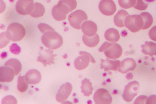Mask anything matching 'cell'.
Returning a JSON list of instances; mask_svg holds the SVG:
<instances>
[{"mask_svg": "<svg viewBox=\"0 0 156 104\" xmlns=\"http://www.w3.org/2000/svg\"><path fill=\"white\" fill-rule=\"evenodd\" d=\"M82 31L84 34L87 37H92L96 34L98 30L97 24L90 20L84 21L81 24Z\"/></svg>", "mask_w": 156, "mask_h": 104, "instance_id": "cell-15", "label": "cell"}, {"mask_svg": "<svg viewBox=\"0 0 156 104\" xmlns=\"http://www.w3.org/2000/svg\"><path fill=\"white\" fill-rule=\"evenodd\" d=\"M142 52L145 55L151 56H156V43L152 41H146L144 44L141 45Z\"/></svg>", "mask_w": 156, "mask_h": 104, "instance_id": "cell-20", "label": "cell"}, {"mask_svg": "<svg viewBox=\"0 0 156 104\" xmlns=\"http://www.w3.org/2000/svg\"><path fill=\"white\" fill-rule=\"evenodd\" d=\"M105 56L111 59H116L119 58L122 54L121 46L117 43H112L104 51Z\"/></svg>", "mask_w": 156, "mask_h": 104, "instance_id": "cell-12", "label": "cell"}, {"mask_svg": "<svg viewBox=\"0 0 156 104\" xmlns=\"http://www.w3.org/2000/svg\"><path fill=\"white\" fill-rule=\"evenodd\" d=\"M82 40L84 44L90 47L96 46L100 41L99 36L97 34L92 37H87L85 35L83 36Z\"/></svg>", "mask_w": 156, "mask_h": 104, "instance_id": "cell-24", "label": "cell"}, {"mask_svg": "<svg viewBox=\"0 0 156 104\" xmlns=\"http://www.w3.org/2000/svg\"><path fill=\"white\" fill-rule=\"evenodd\" d=\"M10 51L12 54L18 55L21 51L20 47L16 43H13L9 48Z\"/></svg>", "mask_w": 156, "mask_h": 104, "instance_id": "cell-33", "label": "cell"}, {"mask_svg": "<svg viewBox=\"0 0 156 104\" xmlns=\"http://www.w3.org/2000/svg\"><path fill=\"white\" fill-rule=\"evenodd\" d=\"M81 92L84 96H89L92 93L93 88L92 83L89 79L86 78L83 80L81 82Z\"/></svg>", "mask_w": 156, "mask_h": 104, "instance_id": "cell-23", "label": "cell"}, {"mask_svg": "<svg viewBox=\"0 0 156 104\" xmlns=\"http://www.w3.org/2000/svg\"><path fill=\"white\" fill-rule=\"evenodd\" d=\"M136 66L135 60L132 58L124 59L121 62L118 70L122 74H125L130 71L134 70Z\"/></svg>", "mask_w": 156, "mask_h": 104, "instance_id": "cell-16", "label": "cell"}, {"mask_svg": "<svg viewBox=\"0 0 156 104\" xmlns=\"http://www.w3.org/2000/svg\"><path fill=\"white\" fill-rule=\"evenodd\" d=\"M2 104H17V101L13 96L9 95L3 98L2 101Z\"/></svg>", "mask_w": 156, "mask_h": 104, "instance_id": "cell-31", "label": "cell"}, {"mask_svg": "<svg viewBox=\"0 0 156 104\" xmlns=\"http://www.w3.org/2000/svg\"><path fill=\"white\" fill-rule=\"evenodd\" d=\"M148 35L152 40L156 41V26H154L150 29Z\"/></svg>", "mask_w": 156, "mask_h": 104, "instance_id": "cell-34", "label": "cell"}, {"mask_svg": "<svg viewBox=\"0 0 156 104\" xmlns=\"http://www.w3.org/2000/svg\"><path fill=\"white\" fill-rule=\"evenodd\" d=\"M87 16L83 10H77L71 13L68 16V20L70 25L73 28L80 29L83 21L87 20Z\"/></svg>", "mask_w": 156, "mask_h": 104, "instance_id": "cell-5", "label": "cell"}, {"mask_svg": "<svg viewBox=\"0 0 156 104\" xmlns=\"http://www.w3.org/2000/svg\"><path fill=\"white\" fill-rule=\"evenodd\" d=\"M34 6L33 0H18L16 5V12L22 15L30 14Z\"/></svg>", "mask_w": 156, "mask_h": 104, "instance_id": "cell-9", "label": "cell"}, {"mask_svg": "<svg viewBox=\"0 0 156 104\" xmlns=\"http://www.w3.org/2000/svg\"><path fill=\"white\" fill-rule=\"evenodd\" d=\"M7 56V54L5 53V52L2 53L1 55V57L2 58H4Z\"/></svg>", "mask_w": 156, "mask_h": 104, "instance_id": "cell-39", "label": "cell"}, {"mask_svg": "<svg viewBox=\"0 0 156 104\" xmlns=\"http://www.w3.org/2000/svg\"><path fill=\"white\" fill-rule=\"evenodd\" d=\"M53 51L50 49H44L41 47L39 51V56L37 57V61L41 63L45 67L47 65H50L54 64V57L57 55L53 54Z\"/></svg>", "mask_w": 156, "mask_h": 104, "instance_id": "cell-8", "label": "cell"}, {"mask_svg": "<svg viewBox=\"0 0 156 104\" xmlns=\"http://www.w3.org/2000/svg\"><path fill=\"white\" fill-rule=\"evenodd\" d=\"M72 86L69 82L62 85L56 95V101L61 102L66 100L70 95L72 90Z\"/></svg>", "mask_w": 156, "mask_h": 104, "instance_id": "cell-13", "label": "cell"}, {"mask_svg": "<svg viewBox=\"0 0 156 104\" xmlns=\"http://www.w3.org/2000/svg\"><path fill=\"white\" fill-rule=\"evenodd\" d=\"M146 2H153L155 1V0H145Z\"/></svg>", "mask_w": 156, "mask_h": 104, "instance_id": "cell-40", "label": "cell"}, {"mask_svg": "<svg viewBox=\"0 0 156 104\" xmlns=\"http://www.w3.org/2000/svg\"><path fill=\"white\" fill-rule=\"evenodd\" d=\"M104 36L107 40L112 43L118 41L120 37L118 31L114 28L107 29L105 32Z\"/></svg>", "mask_w": 156, "mask_h": 104, "instance_id": "cell-21", "label": "cell"}, {"mask_svg": "<svg viewBox=\"0 0 156 104\" xmlns=\"http://www.w3.org/2000/svg\"><path fill=\"white\" fill-rule=\"evenodd\" d=\"M79 54L81 56L76 58L74 61V66L77 70H81L86 68L90 62L93 63H95L94 59L90 53L80 51Z\"/></svg>", "mask_w": 156, "mask_h": 104, "instance_id": "cell-7", "label": "cell"}, {"mask_svg": "<svg viewBox=\"0 0 156 104\" xmlns=\"http://www.w3.org/2000/svg\"><path fill=\"white\" fill-rule=\"evenodd\" d=\"M38 27L40 31L43 34L49 30H55L48 24L43 23L39 24Z\"/></svg>", "mask_w": 156, "mask_h": 104, "instance_id": "cell-32", "label": "cell"}, {"mask_svg": "<svg viewBox=\"0 0 156 104\" xmlns=\"http://www.w3.org/2000/svg\"><path fill=\"white\" fill-rule=\"evenodd\" d=\"M129 15L128 13L125 10H119L115 15L114 18V22L116 26L119 27L124 26V20L126 16Z\"/></svg>", "mask_w": 156, "mask_h": 104, "instance_id": "cell-19", "label": "cell"}, {"mask_svg": "<svg viewBox=\"0 0 156 104\" xmlns=\"http://www.w3.org/2000/svg\"><path fill=\"white\" fill-rule=\"evenodd\" d=\"M124 24L126 27L130 31L135 33L142 29L144 22L140 14L129 15L125 18Z\"/></svg>", "mask_w": 156, "mask_h": 104, "instance_id": "cell-3", "label": "cell"}, {"mask_svg": "<svg viewBox=\"0 0 156 104\" xmlns=\"http://www.w3.org/2000/svg\"><path fill=\"white\" fill-rule=\"evenodd\" d=\"M28 84L26 81L25 76H21L20 75L18 78L17 89L21 92H25L27 89Z\"/></svg>", "mask_w": 156, "mask_h": 104, "instance_id": "cell-27", "label": "cell"}, {"mask_svg": "<svg viewBox=\"0 0 156 104\" xmlns=\"http://www.w3.org/2000/svg\"><path fill=\"white\" fill-rule=\"evenodd\" d=\"M136 0H118L120 6L122 8L128 9L133 7Z\"/></svg>", "mask_w": 156, "mask_h": 104, "instance_id": "cell-28", "label": "cell"}, {"mask_svg": "<svg viewBox=\"0 0 156 104\" xmlns=\"http://www.w3.org/2000/svg\"><path fill=\"white\" fill-rule=\"evenodd\" d=\"M72 11L69 6L62 0L59 1L52 9L53 17L56 20L60 21L66 19L67 15Z\"/></svg>", "mask_w": 156, "mask_h": 104, "instance_id": "cell-4", "label": "cell"}, {"mask_svg": "<svg viewBox=\"0 0 156 104\" xmlns=\"http://www.w3.org/2000/svg\"><path fill=\"white\" fill-rule=\"evenodd\" d=\"M93 99L95 104H110L112 102V98L107 90L101 88L95 92Z\"/></svg>", "mask_w": 156, "mask_h": 104, "instance_id": "cell-10", "label": "cell"}, {"mask_svg": "<svg viewBox=\"0 0 156 104\" xmlns=\"http://www.w3.org/2000/svg\"><path fill=\"white\" fill-rule=\"evenodd\" d=\"M15 75L14 71L11 67L5 66L0 67V82H10L13 80Z\"/></svg>", "mask_w": 156, "mask_h": 104, "instance_id": "cell-14", "label": "cell"}, {"mask_svg": "<svg viewBox=\"0 0 156 104\" xmlns=\"http://www.w3.org/2000/svg\"><path fill=\"white\" fill-rule=\"evenodd\" d=\"M111 44V43L107 41H105L99 48V51L101 52H104L109 46Z\"/></svg>", "mask_w": 156, "mask_h": 104, "instance_id": "cell-37", "label": "cell"}, {"mask_svg": "<svg viewBox=\"0 0 156 104\" xmlns=\"http://www.w3.org/2000/svg\"><path fill=\"white\" fill-rule=\"evenodd\" d=\"M145 102L146 104H156V95H152L147 97Z\"/></svg>", "mask_w": 156, "mask_h": 104, "instance_id": "cell-36", "label": "cell"}, {"mask_svg": "<svg viewBox=\"0 0 156 104\" xmlns=\"http://www.w3.org/2000/svg\"><path fill=\"white\" fill-rule=\"evenodd\" d=\"M126 78L129 80L132 79L133 77V75L132 73H128L126 76Z\"/></svg>", "mask_w": 156, "mask_h": 104, "instance_id": "cell-38", "label": "cell"}, {"mask_svg": "<svg viewBox=\"0 0 156 104\" xmlns=\"http://www.w3.org/2000/svg\"><path fill=\"white\" fill-rule=\"evenodd\" d=\"M4 66L12 68L14 71L15 76L20 73L22 68L20 62L18 59L15 58H12L8 60L5 63Z\"/></svg>", "mask_w": 156, "mask_h": 104, "instance_id": "cell-22", "label": "cell"}, {"mask_svg": "<svg viewBox=\"0 0 156 104\" xmlns=\"http://www.w3.org/2000/svg\"><path fill=\"white\" fill-rule=\"evenodd\" d=\"M0 38V48H3L6 46L11 41L6 35L5 32L1 33Z\"/></svg>", "mask_w": 156, "mask_h": 104, "instance_id": "cell-29", "label": "cell"}, {"mask_svg": "<svg viewBox=\"0 0 156 104\" xmlns=\"http://www.w3.org/2000/svg\"><path fill=\"white\" fill-rule=\"evenodd\" d=\"M98 8L102 13L107 16L113 15L116 10V7L112 0H101Z\"/></svg>", "mask_w": 156, "mask_h": 104, "instance_id": "cell-11", "label": "cell"}, {"mask_svg": "<svg viewBox=\"0 0 156 104\" xmlns=\"http://www.w3.org/2000/svg\"><path fill=\"white\" fill-rule=\"evenodd\" d=\"M140 14L142 16L144 22V25L142 29H148L152 25L153 22L152 15L147 12H142Z\"/></svg>", "mask_w": 156, "mask_h": 104, "instance_id": "cell-26", "label": "cell"}, {"mask_svg": "<svg viewBox=\"0 0 156 104\" xmlns=\"http://www.w3.org/2000/svg\"><path fill=\"white\" fill-rule=\"evenodd\" d=\"M43 44L50 49H56L62 45L63 39L62 36L55 30L46 31L41 37Z\"/></svg>", "mask_w": 156, "mask_h": 104, "instance_id": "cell-1", "label": "cell"}, {"mask_svg": "<svg viewBox=\"0 0 156 104\" xmlns=\"http://www.w3.org/2000/svg\"><path fill=\"white\" fill-rule=\"evenodd\" d=\"M148 5L144 2L143 0H136L135 5L133 7L140 10H144L147 7Z\"/></svg>", "mask_w": 156, "mask_h": 104, "instance_id": "cell-30", "label": "cell"}, {"mask_svg": "<svg viewBox=\"0 0 156 104\" xmlns=\"http://www.w3.org/2000/svg\"><path fill=\"white\" fill-rule=\"evenodd\" d=\"M147 98V97L145 95H140L136 99L134 103L135 104H144Z\"/></svg>", "mask_w": 156, "mask_h": 104, "instance_id": "cell-35", "label": "cell"}, {"mask_svg": "<svg viewBox=\"0 0 156 104\" xmlns=\"http://www.w3.org/2000/svg\"><path fill=\"white\" fill-rule=\"evenodd\" d=\"M45 12L44 6L41 3L35 2L32 12L30 14L32 17L38 18L43 16Z\"/></svg>", "mask_w": 156, "mask_h": 104, "instance_id": "cell-25", "label": "cell"}, {"mask_svg": "<svg viewBox=\"0 0 156 104\" xmlns=\"http://www.w3.org/2000/svg\"><path fill=\"white\" fill-rule=\"evenodd\" d=\"M5 33L10 40L13 41H18L24 38L26 34V30L21 24L13 23L9 25Z\"/></svg>", "mask_w": 156, "mask_h": 104, "instance_id": "cell-2", "label": "cell"}, {"mask_svg": "<svg viewBox=\"0 0 156 104\" xmlns=\"http://www.w3.org/2000/svg\"><path fill=\"white\" fill-rule=\"evenodd\" d=\"M25 76V80L29 84H37L41 81V79L40 72L35 69L29 70Z\"/></svg>", "mask_w": 156, "mask_h": 104, "instance_id": "cell-17", "label": "cell"}, {"mask_svg": "<svg viewBox=\"0 0 156 104\" xmlns=\"http://www.w3.org/2000/svg\"><path fill=\"white\" fill-rule=\"evenodd\" d=\"M100 68L104 69L105 71L109 70L117 71L119 67L120 61L119 60H111L107 58L106 60L101 59Z\"/></svg>", "mask_w": 156, "mask_h": 104, "instance_id": "cell-18", "label": "cell"}, {"mask_svg": "<svg viewBox=\"0 0 156 104\" xmlns=\"http://www.w3.org/2000/svg\"><path fill=\"white\" fill-rule=\"evenodd\" d=\"M139 87V83L136 81L129 83L125 87L122 95L123 99L127 102L132 101L137 95Z\"/></svg>", "mask_w": 156, "mask_h": 104, "instance_id": "cell-6", "label": "cell"}]
</instances>
